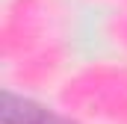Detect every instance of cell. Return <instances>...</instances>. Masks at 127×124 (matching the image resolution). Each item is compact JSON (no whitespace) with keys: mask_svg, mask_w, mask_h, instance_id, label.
Segmentation results:
<instances>
[{"mask_svg":"<svg viewBox=\"0 0 127 124\" xmlns=\"http://www.w3.org/2000/svg\"><path fill=\"white\" fill-rule=\"evenodd\" d=\"M0 121L3 124H74L59 112L35 103L30 97H18L12 92H3V106H0Z\"/></svg>","mask_w":127,"mask_h":124,"instance_id":"cell-1","label":"cell"}]
</instances>
